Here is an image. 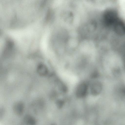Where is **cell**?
I'll return each instance as SVG.
<instances>
[{"mask_svg":"<svg viewBox=\"0 0 125 125\" xmlns=\"http://www.w3.org/2000/svg\"><path fill=\"white\" fill-rule=\"evenodd\" d=\"M102 88V85L100 82L95 81L92 83L90 86V93L93 95H97L101 92Z\"/></svg>","mask_w":125,"mask_h":125,"instance_id":"obj_1","label":"cell"},{"mask_svg":"<svg viewBox=\"0 0 125 125\" xmlns=\"http://www.w3.org/2000/svg\"><path fill=\"white\" fill-rule=\"evenodd\" d=\"M88 87L84 83L80 84L76 90L75 94L78 96L82 97L86 94L87 92Z\"/></svg>","mask_w":125,"mask_h":125,"instance_id":"obj_2","label":"cell"}]
</instances>
